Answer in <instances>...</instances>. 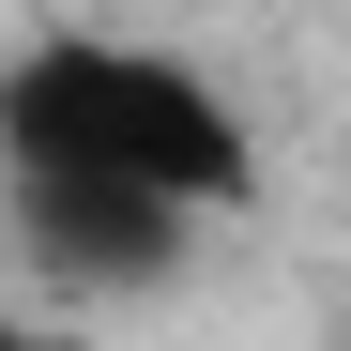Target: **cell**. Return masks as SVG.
Here are the masks:
<instances>
[{
	"label": "cell",
	"instance_id": "obj_1",
	"mask_svg": "<svg viewBox=\"0 0 351 351\" xmlns=\"http://www.w3.org/2000/svg\"><path fill=\"white\" fill-rule=\"evenodd\" d=\"M0 168H92L168 214H245L260 199V123L229 107L184 46H123V31H46L0 77Z\"/></svg>",
	"mask_w": 351,
	"mask_h": 351
},
{
	"label": "cell",
	"instance_id": "obj_2",
	"mask_svg": "<svg viewBox=\"0 0 351 351\" xmlns=\"http://www.w3.org/2000/svg\"><path fill=\"white\" fill-rule=\"evenodd\" d=\"M0 199H16L31 290H62V306H123V290H168L199 260V214H168L138 184H92V168H0Z\"/></svg>",
	"mask_w": 351,
	"mask_h": 351
},
{
	"label": "cell",
	"instance_id": "obj_3",
	"mask_svg": "<svg viewBox=\"0 0 351 351\" xmlns=\"http://www.w3.org/2000/svg\"><path fill=\"white\" fill-rule=\"evenodd\" d=\"M0 351H92V336H77L62 306H16V321H0Z\"/></svg>",
	"mask_w": 351,
	"mask_h": 351
}]
</instances>
